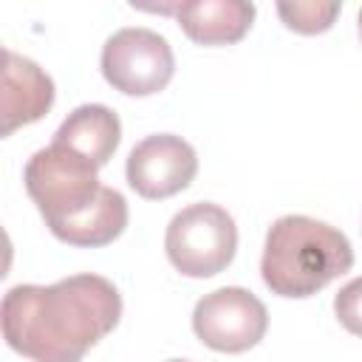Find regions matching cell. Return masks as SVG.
<instances>
[{
    "mask_svg": "<svg viewBox=\"0 0 362 362\" xmlns=\"http://www.w3.org/2000/svg\"><path fill=\"white\" fill-rule=\"evenodd\" d=\"M339 3H317V0H308V3H277V14L280 20L291 28V31H300V34H320V31H328L334 25V17L339 14Z\"/></svg>",
    "mask_w": 362,
    "mask_h": 362,
    "instance_id": "8fae6325",
    "label": "cell"
},
{
    "mask_svg": "<svg viewBox=\"0 0 362 362\" xmlns=\"http://www.w3.org/2000/svg\"><path fill=\"white\" fill-rule=\"evenodd\" d=\"M122 317V294L102 274H71L51 286L20 283L0 305L3 339L31 362H82Z\"/></svg>",
    "mask_w": 362,
    "mask_h": 362,
    "instance_id": "6da1fadb",
    "label": "cell"
},
{
    "mask_svg": "<svg viewBox=\"0 0 362 362\" xmlns=\"http://www.w3.org/2000/svg\"><path fill=\"white\" fill-rule=\"evenodd\" d=\"M122 139V122L107 105H79L65 116L54 133V144L88 158L93 167H105Z\"/></svg>",
    "mask_w": 362,
    "mask_h": 362,
    "instance_id": "30bf717a",
    "label": "cell"
},
{
    "mask_svg": "<svg viewBox=\"0 0 362 362\" xmlns=\"http://www.w3.org/2000/svg\"><path fill=\"white\" fill-rule=\"evenodd\" d=\"M54 105L51 76L28 57L3 51V136H11L17 127L42 119Z\"/></svg>",
    "mask_w": 362,
    "mask_h": 362,
    "instance_id": "ba28073f",
    "label": "cell"
},
{
    "mask_svg": "<svg viewBox=\"0 0 362 362\" xmlns=\"http://www.w3.org/2000/svg\"><path fill=\"white\" fill-rule=\"evenodd\" d=\"M334 314L345 331L362 337V277L345 283L334 297Z\"/></svg>",
    "mask_w": 362,
    "mask_h": 362,
    "instance_id": "7c38bea8",
    "label": "cell"
},
{
    "mask_svg": "<svg viewBox=\"0 0 362 362\" xmlns=\"http://www.w3.org/2000/svg\"><path fill=\"white\" fill-rule=\"evenodd\" d=\"M175 71L170 42L144 25L113 31L102 45V76L127 96H153L167 88Z\"/></svg>",
    "mask_w": 362,
    "mask_h": 362,
    "instance_id": "5b68a950",
    "label": "cell"
},
{
    "mask_svg": "<svg viewBox=\"0 0 362 362\" xmlns=\"http://www.w3.org/2000/svg\"><path fill=\"white\" fill-rule=\"evenodd\" d=\"M359 37H362V8H359Z\"/></svg>",
    "mask_w": 362,
    "mask_h": 362,
    "instance_id": "4fadbf2b",
    "label": "cell"
},
{
    "mask_svg": "<svg viewBox=\"0 0 362 362\" xmlns=\"http://www.w3.org/2000/svg\"><path fill=\"white\" fill-rule=\"evenodd\" d=\"M164 249L181 274L212 277L232 263L238 249V226L218 204H189L167 223Z\"/></svg>",
    "mask_w": 362,
    "mask_h": 362,
    "instance_id": "277c9868",
    "label": "cell"
},
{
    "mask_svg": "<svg viewBox=\"0 0 362 362\" xmlns=\"http://www.w3.org/2000/svg\"><path fill=\"white\" fill-rule=\"evenodd\" d=\"M167 362H189V359H167Z\"/></svg>",
    "mask_w": 362,
    "mask_h": 362,
    "instance_id": "5bb4252c",
    "label": "cell"
},
{
    "mask_svg": "<svg viewBox=\"0 0 362 362\" xmlns=\"http://www.w3.org/2000/svg\"><path fill=\"white\" fill-rule=\"evenodd\" d=\"M269 328L266 305L240 286H226L204 294L192 311L195 337L221 354H243L255 348Z\"/></svg>",
    "mask_w": 362,
    "mask_h": 362,
    "instance_id": "8992f818",
    "label": "cell"
},
{
    "mask_svg": "<svg viewBox=\"0 0 362 362\" xmlns=\"http://www.w3.org/2000/svg\"><path fill=\"white\" fill-rule=\"evenodd\" d=\"M354 266L351 240L308 215H283L266 232L263 283L280 297H311Z\"/></svg>",
    "mask_w": 362,
    "mask_h": 362,
    "instance_id": "3957f363",
    "label": "cell"
},
{
    "mask_svg": "<svg viewBox=\"0 0 362 362\" xmlns=\"http://www.w3.org/2000/svg\"><path fill=\"white\" fill-rule=\"evenodd\" d=\"M173 11L184 34L198 45L238 42L255 20V3L246 0H189L173 6Z\"/></svg>",
    "mask_w": 362,
    "mask_h": 362,
    "instance_id": "9c48e42d",
    "label": "cell"
},
{
    "mask_svg": "<svg viewBox=\"0 0 362 362\" xmlns=\"http://www.w3.org/2000/svg\"><path fill=\"white\" fill-rule=\"evenodd\" d=\"M96 170L88 158L54 141L37 150L23 170L25 189L45 226L71 246L99 238L110 221L113 187L99 184Z\"/></svg>",
    "mask_w": 362,
    "mask_h": 362,
    "instance_id": "7a4b0ae2",
    "label": "cell"
},
{
    "mask_svg": "<svg viewBox=\"0 0 362 362\" xmlns=\"http://www.w3.org/2000/svg\"><path fill=\"white\" fill-rule=\"evenodd\" d=\"M127 184L150 201L170 198L189 187L198 173L195 147L175 133H156L141 139L127 156Z\"/></svg>",
    "mask_w": 362,
    "mask_h": 362,
    "instance_id": "52a82bcc",
    "label": "cell"
}]
</instances>
